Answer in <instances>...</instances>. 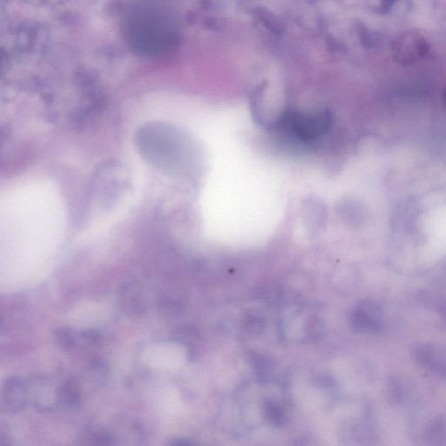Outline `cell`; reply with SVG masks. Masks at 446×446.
<instances>
[{
	"label": "cell",
	"mask_w": 446,
	"mask_h": 446,
	"mask_svg": "<svg viewBox=\"0 0 446 446\" xmlns=\"http://www.w3.org/2000/svg\"><path fill=\"white\" fill-rule=\"evenodd\" d=\"M428 43L420 33L406 32L395 38L392 44V54L397 62L404 65L420 60L428 52Z\"/></svg>",
	"instance_id": "cell-1"
},
{
	"label": "cell",
	"mask_w": 446,
	"mask_h": 446,
	"mask_svg": "<svg viewBox=\"0 0 446 446\" xmlns=\"http://www.w3.org/2000/svg\"><path fill=\"white\" fill-rule=\"evenodd\" d=\"M27 390V384L20 378H11L6 380L1 398L2 409L7 412L21 411L26 403Z\"/></svg>",
	"instance_id": "cell-2"
},
{
	"label": "cell",
	"mask_w": 446,
	"mask_h": 446,
	"mask_svg": "<svg viewBox=\"0 0 446 446\" xmlns=\"http://www.w3.org/2000/svg\"><path fill=\"white\" fill-rule=\"evenodd\" d=\"M120 302L122 308L125 309V311L133 315L139 314L143 304L138 285L130 283L124 286L120 292Z\"/></svg>",
	"instance_id": "cell-3"
},
{
	"label": "cell",
	"mask_w": 446,
	"mask_h": 446,
	"mask_svg": "<svg viewBox=\"0 0 446 446\" xmlns=\"http://www.w3.org/2000/svg\"><path fill=\"white\" fill-rule=\"evenodd\" d=\"M84 439L92 441L91 443H94V444H111V443H113L112 442L113 438L106 431H100V430H90V431H86L85 432Z\"/></svg>",
	"instance_id": "cell-4"
},
{
	"label": "cell",
	"mask_w": 446,
	"mask_h": 446,
	"mask_svg": "<svg viewBox=\"0 0 446 446\" xmlns=\"http://www.w3.org/2000/svg\"><path fill=\"white\" fill-rule=\"evenodd\" d=\"M55 338L59 344L62 348L69 349L73 347L75 342V334L72 331L66 328H61L57 330L55 333Z\"/></svg>",
	"instance_id": "cell-5"
},
{
	"label": "cell",
	"mask_w": 446,
	"mask_h": 446,
	"mask_svg": "<svg viewBox=\"0 0 446 446\" xmlns=\"http://www.w3.org/2000/svg\"><path fill=\"white\" fill-rule=\"evenodd\" d=\"M395 0H384V6H387V8H389L390 6H392L393 4L395 3Z\"/></svg>",
	"instance_id": "cell-6"
}]
</instances>
